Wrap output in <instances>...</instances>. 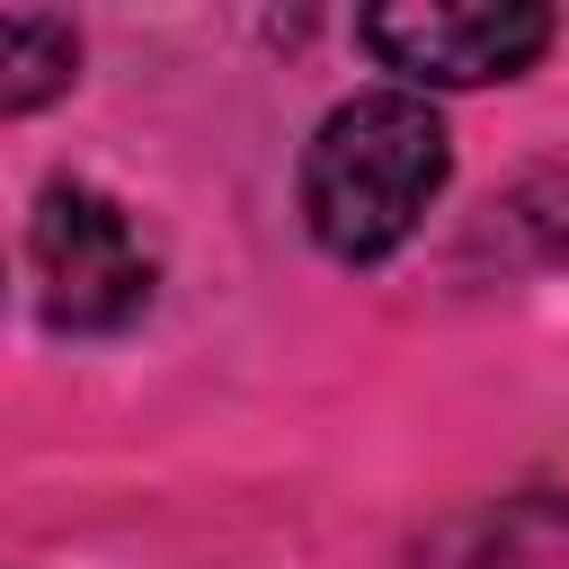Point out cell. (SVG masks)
<instances>
[{"mask_svg": "<svg viewBox=\"0 0 569 569\" xmlns=\"http://www.w3.org/2000/svg\"><path fill=\"white\" fill-rule=\"evenodd\" d=\"M27 267H36V302L53 329L71 338H107L124 320L151 311V284H160V258L151 240L133 231V213L80 178H53L36 196V222H27Z\"/></svg>", "mask_w": 569, "mask_h": 569, "instance_id": "7a4b0ae2", "label": "cell"}, {"mask_svg": "<svg viewBox=\"0 0 569 569\" xmlns=\"http://www.w3.org/2000/svg\"><path fill=\"white\" fill-rule=\"evenodd\" d=\"M400 569H569V489L462 507L436 533H418Z\"/></svg>", "mask_w": 569, "mask_h": 569, "instance_id": "277c9868", "label": "cell"}, {"mask_svg": "<svg viewBox=\"0 0 569 569\" xmlns=\"http://www.w3.org/2000/svg\"><path fill=\"white\" fill-rule=\"evenodd\" d=\"M445 169H453L445 116L418 89H365L329 107L302 151V222L329 258L373 267L427 222V204L445 196Z\"/></svg>", "mask_w": 569, "mask_h": 569, "instance_id": "6da1fadb", "label": "cell"}, {"mask_svg": "<svg viewBox=\"0 0 569 569\" xmlns=\"http://www.w3.org/2000/svg\"><path fill=\"white\" fill-rule=\"evenodd\" d=\"M356 36L382 71H400L427 98V89H480V80L533 71V53L551 44V9H533V0H400V9H365Z\"/></svg>", "mask_w": 569, "mask_h": 569, "instance_id": "3957f363", "label": "cell"}, {"mask_svg": "<svg viewBox=\"0 0 569 569\" xmlns=\"http://www.w3.org/2000/svg\"><path fill=\"white\" fill-rule=\"evenodd\" d=\"M71 71H80V36L62 18H27V9L0 18V107L9 116L44 107L53 89H71Z\"/></svg>", "mask_w": 569, "mask_h": 569, "instance_id": "5b68a950", "label": "cell"}]
</instances>
